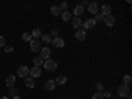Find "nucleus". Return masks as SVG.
I'll list each match as a JSON object with an SVG mask.
<instances>
[{"instance_id": "f257e3e1", "label": "nucleus", "mask_w": 132, "mask_h": 99, "mask_svg": "<svg viewBox=\"0 0 132 99\" xmlns=\"http://www.w3.org/2000/svg\"><path fill=\"white\" fill-rule=\"evenodd\" d=\"M44 68H45L48 71H54L57 69V62L54 60H52V58H49V60H46L45 62H44Z\"/></svg>"}, {"instance_id": "f03ea898", "label": "nucleus", "mask_w": 132, "mask_h": 99, "mask_svg": "<svg viewBox=\"0 0 132 99\" xmlns=\"http://www.w3.org/2000/svg\"><path fill=\"white\" fill-rule=\"evenodd\" d=\"M118 94H119V96H122V98L129 95V86H126V85L119 86L118 87Z\"/></svg>"}, {"instance_id": "7ed1b4c3", "label": "nucleus", "mask_w": 132, "mask_h": 99, "mask_svg": "<svg viewBox=\"0 0 132 99\" xmlns=\"http://www.w3.org/2000/svg\"><path fill=\"white\" fill-rule=\"evenodd\" d=\"M17 74H19L20 78H27L29 75V68L28 66H20L17 69Z\"/></svg>"}, {"instance_id": "20e7f679", "label": "nucleus", "mask_w": 132, "mask_h": 99, "mask_svg": "<svg viewBox=\"0 0 132 99\" xmlns=\"http://www.w3.org/2000/svg\"><path fill=\"white\" fill-rule=\"evenodd\" d=\"M29 45H30V50H32L33 53L41 50V42H40L38 40H32V41L29 42Z\"/></svg>"}, {"instance_id": "39448f33", "label": "nucleus", "mask_w": 132, "mask_h": 99, "mask_svg": "<svg viewBox=\"0 0 132 99\" xmlns=\"http://www.w3.org/2000/svg\"><path fill=\"white\" fill-rule=\"evenodd\" d=\"M86 37H87V32L83 28L82 29H77V32H75V38L78 41H85Z\"/></svg>"}, {"instance_id": "423d86ee", "label": "nucleus", "mask_w": 132, "mask_h": 99, "mask_svg": "<svg viewBox=\"0 0 132 99\" xmlns=\"http://www.w3.org/2000/svg\"><path fill=\"white\" fill-rule=\"evenodd\" d=\"M29 74L32 75V78H37V77H41V74H42L41 68H38V66H33L32 69H29Z\"/></svg>"}, {"instance_id": "0eeeda50", "label": "nucleus", "mask_w": 132, "mask_h": 99, "mask_svg": "<svg viewBox=\"0 0 132 99\" xmlns=\"http://www.w3.org/2000/svg\"><path fill=\"white\" fill-rule=\"evenodd\" d=\"M95 25H96V23H95L94 19H87L85 23H83V29H85V30H89V29L95 28Z\"/></svg>"}, {"instance_id": "6e6552de", "label": "nucleus", "mask_w": 132, "mask_h": 99, "mask_svg": "<svg viewBox=\"0 0 132 99\" xmlns=\"http://www.w3.org/2000/svg\"><path fill=\"white\" fill-rule=\"evenodd\" d=\"M89 12L91 13V15H96V13H99V5H98V3H89Z\"/></svg>"}, {"instance_id": "1a4fd4ad", "label": "nucleus", "mask_w": 132, "mask_h": 99, "mask_svg": "<svg viewBox=\"0 0 132 99\" xmlns=\"http://www.w3.org/2000/svg\"><path fill=\"white\" fill-rule=\"evenodd\" d=\"M52 44H53V46L54 48H63V45H65V41L61 38V37H56V38H53L52 40Z\"/></svg>"}, {"instance_id": "9d476101", "label": "nucleus", "mask_w": 132, "mask_h": 99, "mask_svg": "<svg viewBox=\"0 0 132 99\" xmlns=\"http://www.w3.org/2000/svg\"><path fill=\"white\" fill-rule=\"evenodd\" d=\"M41 54H40V57L44 60V58H46V60H49L50 58V54H52V50L49 49V48H41Z\"/></svg>"}, {"instance_id": "9b49d317", "label": "nucleus", "mask_w": 132, "mask_h": 99, "mask_svg": "<svg viewBox=\"0 0 132 99\" xmlns=\"http://www.w3.org/2000/svg\"><path fill=\"white\" fill-rule=\"evenodd\" d=\"M103 21H104V23H106V25H107V27H114V25H115V17H114L112 15H108V16H104Z\"/></svg>"}, {"instance_id": "f8f14e48", "label": "nucleus", "mask_w": 132, "mask_h": 99, "mask_svg": "<svg viewBox=\"0 0 132 99\" xmlns=\"http://www.w3.org/2000/svg\"><path fill=\"white\" fill-rule=\"evenodd\" d=\"M15 82H16V77H15L13 74H9L7 78H5V85H7V87H13Z\"/></svg>"}, {"instance_id": "ddd939ff", "label": "nucleus", "mask_w": 132, "mask_h": 99, "mask_svg": "<svg viewBox=\"0 0 132 99\" xmlns=\"http://www.w3.org/2000/svg\"><path fill=\"white\" fill-rule=\"evenodd\" d=\"M111 11H112V8L110 7V5H107V4H104V5H102V8H101V15L104 17V16H108V15H111Z\"/></svg>"}, {"instance_id": "4468645a", "label": "nucleus", "mask_w": 132, "mask_h": 99, "mask_svg": "<svg viewBox=\"0 0 132 99\" xmlns=\"http://www.w3.org/2000/svg\"><path fill=\"white\" fill-rule=\"evenodd\" d=\"M71 27L75 28V29H79V28L82 27V20H81L79 17H74V19L71 20Z\"/></svg>"}, {"instance_id": "2eb2a0df", "label": "nucleus", "mask_w": 132, "mask_h": 99, "mask_svg": "<svg viewBox=\"0 0 132 99\" xmlns=\"http://www.w3.org/2000/svg\"><path fill=\"white\" fill-rule=\"evenodd\" d=\"M25 86L28 87V89H33V87L36 86L35 78H32V77H27V78H25Z\"/></svg>"}, {"instance_id": "dca6fc26", "label": "nucleus", "mask_w": 132, "mask_h": 99, "mask_svg": "<svg viewBox=\"0 0 132 99\" xmlns=\"http://www.w3.org/2000/svg\"><path fill=\"white\" fill-rule=\"evenodd\" d=\"M45 89H46V90H49V91L54 90V89H56V82H54L53 79L46 81V82H45Z\"/></svg>"}, {"instance_id": "f3484780", "label": "nucleus", "mask_w": 132, "mask_h": 99, "mask_svg": "<svg viewBox=\"0 0 132 99\" xmlns=\"http://www.w3.org/2000/svg\"><path fill=\"white\" fill-rule=\"evenodd\" d=\"M50 13H52L53 16H60V15H61L60 7H58V5H52V7H50Z\"/></svg>"}, {"instance_id": "a211bd4d", "label": "nucleus", "mask_w": 132, "mask_h": 99, "mask_svg": "<svg viewBox=\"0 0 132 99\" xmlns=\"http://www.w3.org/2000/svg\"><path fill=\"white\" fill-rule=\"evenodd\" d=\"M83 11H85V9H83V7H82L81 4H78V5H77V7L74 8V11H73V13H74V15H75L77 17H78V16H81V15L83 13Z\"/></svg>"}, {"instance_id": "6ab92c4d", "label": "nucleus", "mask_w": 132, "mask_h": 99, "mask_svg": "<svg viewBox=\"0 0 132 99\" xmlns=\"http://www.w3.org/2000/svg\"><path fill=\"white\" fill-rule=\"evenodd\" d=\"M30 35H32V37H35L36 40H38L42 36V33H41V29L40 28H36V29H33V32L30 33Z\"/></svg>"}, {"instance_id": "aec40b11", "label": "nucleus", "mask_w": 132, "mask_h": 99, "mask_svg": "<svg viewBox=\"0 0 132 99\" xmlns=\"http://www.w3.org/2000/svg\"><path fill=\"white\" fill-rule=\"evenodd\" d=\"M54 82H56V85H65L66 82H68V78H66L65 75H58V78Z\"/></svg>"}, {"instance_id": "412c9836", "label": "nucleus", "mask_w": 132, "mask_h": 99, "mask_svg": "<svg viewBox=\"0 0 132 99\" xmlns=\"http://www.w3.org/2000/svg\"><path fill=\"white\" fill-rule=\"evenodd\" d=\"M61 17H62L63 21H69V20H71V13L69 12V11H63V12L61 13Z\"/></svg>"}, {"instance_id": "4be33fe9", "label": "nucleus", "mask_w": 132, "mask_h": 99, "mask_svg": "<svg viewBox=\"0 0 132 99\" xmlns=\"http://www.w3.org/2000/svg\"><path fill=\"white\" fill-rule=\"evenodd\" d=\"M41 42H44V44H50V42H52V37H50L49 35H42V36H41Z\"/></svg>"}, {"instance_id": "5701e85b", "label": "nucleus", "mask_w": 132, "mask_h": 99, "mask_svg": "<svg viewBox=\"0 0 132 99\" xmlns=\"http://www.w3.org/2000/svg\"><path fill=\"white\" fill-rule=\"evenodd\" d=\"M33 63H35V66H38L40 68L41 65H44V60L41 57H35L33 58Z\"/></svg>"}, {"instance_id": "b1692460", "label": "nucleus", "mask_w": 132, "mask_h": 99, "mask_svg": "<svg viewBox=\"0 0 132 99\" xmlns=\"http://www.w3.org/2000/svg\"><path fill=\"white\" fill-rule=\"evenodd\" d=\"M21 38H23L24 41H27V42H30L33 37H32L30 33H23V36H21Z\"/></svg>"}, {"instance_id": "393cba45", "label": "nucleus", "mask_w": 132, "mask_h": 99, "mask_svg": "<svg viewBox=\"0 0 132 99\" xmlns=\"http://www.w3.org/2000/svg\"><path fill=\"white\" fill-rule=\"evenodd\" d=\"M131 81H132L131 75H124V77H123V82H124L126 86H129V85H131Z\"/></svg>"}, {"instance_id": "a878e982", "label": "nucleus", "mask_w": 132, "mask_h": 99, "mask_svg": "<svg viewBox=\"0 0 132 99\" xmlns=\"http://www.w3.org/2000/svg\"><path fill=\"white\" fill-rule=\"evenodd\" d=\"M17 94H19V89H16V87H9V95L16 96Z\"/></svg>"}, {"instance_id": "bb28decb", "label": "nucleus", "mask_w": 132, "mask_h": 99, "mask_svg": "<svg viewBox=\"0 0 132 99\" xmlns=\"http://www.w3.org/2000/svg\"><path fill=\"white\" fill-rule=\"evenodd\" d=\"M103 19H104V17H103L101 13H96L94 20H95V23H102V21H103Z\"/></svg>"}, {"instance_id": "cd10ccee", "label": "nucleus", "mask_w": 132, "mask_h": 99, "mask_svg": "<svg viewBox=\"0 0 132 99\" xmlns=\"http://www.w3.org/2000/svg\"><path fill=\"white\" fill-rule=\"evenodd\" d=\"M58 7H60L61 11H66V9H68V7H69V3H68V2H63V3H61V5H58Z\"/></svg>"}, {"instance_id": "c85d7f7f", "label": "nucleus", "mask_w": 132, "mask_h": 99, "mask_svg": "<svg viewBox=\"0 0 132 99\" xmlns=\"http://www.w3.org/2000/svg\"><path fill=\"white\" fill-rule=\"evenodd\" d=\"M95 87H96V91H98V93H102V91H103V83H102V82H98Z\"/></svg>"}, {"instance_id": "c756f323", "label": "nucleus", "mask_w": 132, "mask_h": 99, "mask_svg": "<svg viewBox=\"0 0 132 99\" xmlns=\"http://www.w3.org/2000/svg\"><path fill=\"white\" fill-rule=\"evenodd\" d=\"M91 99H103V95H102V93H95L94 95H93V98Z\"/></svg>"}, {"instance_id": "7c9ffc66", "label": "nucleus", "mask_w": 132, "mask_h": 99, "mask_svg": "<svg viewBox=\"0 0 132 99\" xmlns=\"http://www.w3.org/2000/svg\"><path fill=\"white\" fill-rule=\"evenodd\" d=\"M4 50H5V53H12V52H13V46L5 45V46H4Z\"/></svg>"}, {"instance_id": "2f4dec72", "label": "nucleus", "mask_w": 132, "mask_h": 99, "mask_svg": "<svg viewBox=\"0 0 132 99\" xmlns=\"http://www.w3.org/2000/svg\"><path fill=\"white\" fill-rule=\"evenodd\" d=\"M49 36H50V37L53 36L54 38H56V37H58V30H57V29H53V30L50 32V35H49Z\"/></svg>"}, {"instance_id": "473e14b6", "label": "nucleus", "mask_w": 132, "mask_h": 99, "mask_svg": "<svg viewBox=\"0 0 132 99\" xmlns=\"http://www.w3.org/2000/svg\"><path fill=\"white\" fill-rule=\"evenodd\" d=\"M4 46H5V38L0 36V48H4Z\"/></svg>"}, {"instance_id": "72a5a7b5", "label": "nucleus", "mask_w": 132, "mask_h": 99, "mask_svg": "<svg viewBox=\"0 0 132 99\" xmlns=\"http://www.w3.org/2000/svg\"><path fill=\"white\" fill-rule=\"evenodd\" d=\"M102 95H103V98H110V96H111V91H110V90H107V91L102 93Z\"/></svg>"}, {"instance_id": "f704fd0d", "label": "nucleus", "mask_w": 132, "mask_h": 99, "mask_svg": "<svg viewBox=\"0 0 132 99\" xmlns=\"http://www.w3.org/2000/svg\"><path fill=\"white\" fill-rule=\"evenodd\" d=\"M81 5H82V7H83V5H89V2H83Z\"/></svg>"}, {"instance_id": "c9c22d12", "label": "nucleus", "mask_w": 132, "mask_h": 99, "mask_svg": "<svg viewBox=\"0 0 132 99\" xmlns=\"http://www.w3.org/2000/svg\"><path fill=\"white\" fill-rule=\"evenodd\" d=\"M13 99H21V98H20L19 95H16V96H13Z\"/></svg>"}, {"instance_id": "e433bc0d", "label": "nucleus", "mask_w": 132, "mask_h": 99, "mask_svg": "<svg viewBox=\"0 0 132 99\" xmlns=\"http://www.w3.org/2000/svg\"><path fill=\"white\" fill-rule=\"evenodd\" d=\"M126 98H127V99H132V96H131V95H127Z\"/></svg>"}, {"instance_id": "4c0bfd02", "label": "nucleus", "mask_w": 132, "mask_h": 99, "mask_svg": "<svg viewBox=\"0 0 132 99\" xmlns=\"http://www.w3.org/2000/svg\"><path fill=\"white\" fill-rule=\"evenodd\" d=\"M0 99H8V96H2V98H0Z\"/></svg>"}]
</instances>
